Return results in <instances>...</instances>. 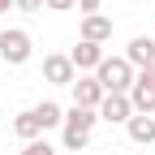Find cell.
I'll list each match as a JSON object with an SVG mask.
<instances>
[{
  "mask_svg": "<svg viewBox=\"0 0 155 155\" xmlns=\"http://www.w3.org/2000/svg\"><path fill=\"white\" fill-rule=\"evenodd\" d=\"M95 125H99V112H91V108H65V125H61L65 151H86L91 138H95Z\"/></svg>",
  "mask_w": 155,
  "mask_h": 155,
  "instance_id": "1",
  "label": "cell"
},
{
  "mask_svg": "<svg viewBox=\"0 0 155 155\" xmlns=\"http://www.w3.org/2000/svg\"><path fill=\"white\" fill-rule=\"evenodd\" d=\"M134 78H138V69H134L125 56H104V65L95 69V82L104 86V95H129Z\"/></svg>",
  "mask_w": 155,
  "mask_h": 155,
  "instance_id": "2",
  "label": "cell"
},
{
  "mask_svg": "<svg viewBox=\"0 0 155 155\" xmlns=\"http://www.w3.org/2000/svg\"><path fill=\"white\" fill-rule=\"evenodd\" d=\"M30 52H35L30 30H22V26L0 30V61H9V65H26V61H30Z\"/></svg>",
  "mask_w": 155,
  "mask_h": 155,
  "instance_id": "3",
  "label": "cell"
},
{
  "mask_svg": "<svg viewBox=\"0 0 155 155\" xmlns=\"http://www.w3.org/2000/svg\"><path fill=\"white\" fill-rule=\"evenodd\" d=\"M129 104H134L138 116H155V65L138 69V78H134V86H129Z\"/></svg>",
  "mask_w": 155,
  "mask_h": 155,
  "instance_id": "4",
  "label": "cell"
},
{
  "mask_svg": "<svg viewBox=\"0 0 155 155\" xmlns=\"http://www.w3.org/2000/svg\"><path fill=\"white\" fill-rule=\"evenodd\" d=\"M43 82H52V86H73V82H78V69H73V61H69V52L43 56Z\"/></svg>",
  "mask_w": 155,
  "mask_h": 155,
  "instance_id": "5",
  "label": "cell"
},
{
  "mask_svg": "<svg viewBox=\"0 0 155 155\" xmlns=\"http://www.w3.org/2000/svg\"><path fill=\"white\" fill-rule=\"evenodd\" d=\"M69 91H73V108L99 112V104H104V86L95 82V73H78V82H73Z\"/></svg>",
  "mask_w": 155,
  "mask_h": 155,
  "instance_id": "6",
  "label": "cell"
},
{
  "mask_svg": "<svg viewBox=\"0 0 155 155\" xmlns=\"http://www.w3.org/2000/svg\"><path fill=\"white\" fill-rule=\"evenodd\" d=\"M104 56H108V52H104L99 43H86V39H78V48L69 52V61H73V69H78V73H95V69L104 65Z\"/></svg>",
  "mask_w": 155,
  "mask_h": 155,
  "instance_id": "7",
  "label": "cell"
},
{
  "mask_svg": "<svg viewBox=\"0 0 155 155\" xmlns=\"http://www.w3.org/2000/svg\"><path fill=\"white\" fill-rule=\"evenodd\" d=\"M129 116H134L129 95H104V104H99V121H108V125H129Z\"/></svg>",
  "mask_w": 155,
  "mask_h": 155,
  "instance_id": "8",
  "label": "cell"
},
{
  "mask_svg": "<svg viewBox=\"0 0 155 155\" xmlns=\"http://www.w3.org/2000/svg\"><path fill=\"white\" fill-rule=\"evenodd\" d=\"M125 61H129L134 69H151V65H155V39H151V35H134L129 48H125Z\"/></svg>",
  "mask_w": 155,
  "mask_h": 155,
  "instance_id": "9",
  "label": "cell"
},
{
  "mask_svg": "<svg viewBox=\"0 0 155 155\" xmlns=\"http://www.w3.org/2000/svg\"><path fill=\"white\" fill-rule=\"evenodd\" d=\"M82 39L86 43H108L112 39V17H104V13H91V17H82Z\"/></svg>",
  "mask_w": 155,
  "mask_h": 155,
  "instance_id": "10",
  "label": "cell"
},
{
  "mask_svg": "<svg viewBox=\"0 0 155 155\" xmlns=\"http://www.w3.org/2000/svg\"><path fill=\"white\" fill-rule=\"evenodd\" d=\"M125 134H129L134 147H151L155 142V116H138V112H134L129 125H125Z\"/></svg>",
  "mask_w": 155,
  "mask_h": 155,
  "instance_id": "11",
  "label": "cell"
},
{
  "mask_svg": "<svg viewBox=\"0 0 155 155\" xmlns=\"http://www.w3.org/2000/svg\"><path fill=\"white\" fill-rule=\"evenodd\" d=\"M13 134H17L22 142H35V138H43V125H39L35 108H26V112H17V116H13Z\"/></svg>",
  "mask_w": 155,
  "mask_h": 155,
  "instance_id": "12",
  "label": "cell"
},
{
  "mask_svg": "<svg viewBox=\"0 0 155 155\" xmlns=\"http://www.w3.org/2000/svg\"><path fill=\"white\" fill-rule=\"evenodd\" d=\"M35 116H39V125H43V129H56V125H65V108L56 104V99H43V104H35Z\"/></svg>",
  "mask_w": 155,
  "mask_h": 155,
  "instance_id": "13",
  "label": "cell"
},
{
  "mask_svg": "<svg viewBox=\"0 0 155 155\" xmlns=\"http://www.w3.org/2000/svg\"><path fill=\"white\" fill-rule=\"evenodd\" d=\"M22 155H56V147H52V142H43V138H35V142H26V147H22Z\"/></svg>",
  "mask_w": 155,
  "mask_h": 155,
  "instance_id": "14",
  "label": "cell"
},
{
  "mask_svg": "<svg viewBox=\"0 0 155 155\" xmlns=\"http://www.w3.org/2000/svg\"><path fill=\"white\" fill-rule=\"evenodd\" d=\"M43 9H52V13H69V9H78V0H43Z\"/></svg>",
  "mask_w": 155,
  "mask_h": 155,
  "instance_id": "15",
  "label": "cell"
},
{
  "mask_svg": "<svg viewBox=\"0 0 155 155\" xmlns=\"http://www.w3.org/2000/svg\"><path fill=\"white\" fill-rule=\"evenodd\" d=\"M99 5H104V0H78V13L91 17V13H99Z\"/></svg>",
  "mask_w": 155,
  "mask_h": 155,
  "instance_id": "16",
  "label": "cell"
},
{
  "mask_svg": "<svg viewBox=\"0 0 155 155\" xmlns=\"http://www.w3.org/2000/svg\"><path fill=\"white\" fill-rule=\"evenodd\" d=\"M13 9H22V13H39V9H43V0H13Z\"/></svg>",
  "mask_w": 155,
  "mask_h": 155,
  "instance_id": "17",
  "label": "cell"
},
{
  "mask_svg": "<svg viewBox=\"0 0 155 155\" xmlns=\"http://www.w3.org/2000/svg\"><path fill=\"white\" fill-rule=\"evenodd\" d=\"M9 9H13V0H0V13H9Z\"/></svg>",
  "mask_w": 155,
  "mask_h": 155,
  "instance_id": "18",
  "label": "cell"
},
{
  "mask_svg": "<svg viewBox=\"0 0 155 155\" xmlns=\"http://www.w3.org/2000/svg\"><path fill=\"white\" fill-rule=\"evenodd\" d=\"M129 155H138V151H129Z\"/></svg>",
  "mask_w": 155,
  "mask_h": 155,
  "instance_id": "19",
  "label": "cell"
},
{
  "mask_svg": "<svg viewBox=\"0 0 155 155\" xmlns=\"http://www.w3.org/2000/svg\"><path fill=\"white\" fill-rule=\"evenodd\" d=\"M0 91H5V86H0Z\"/></svg>",
  "mask_w": 155,
  "mask_h": 155,
  "instance_id": "20",
  "label": "cell"
}]
</instances>
